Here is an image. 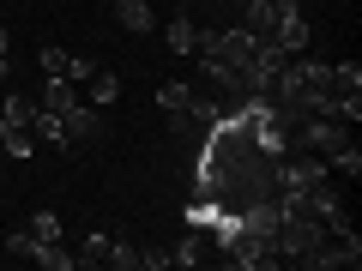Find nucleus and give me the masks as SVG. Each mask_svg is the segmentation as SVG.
Segmentation results:
<instances>
[{"instance_id": "obj_5", "label": "nucleus", "mask_w": 362, "mask_h": 271, "mask_svg": "<svg viewBox=\"0 0 362 271\" xmlns=\"http://www.w3.org/2000/svg\"><path fill=\"white\" fill-rule=\"evenodd\" d=\"M163 42H169L175 54H194V49H199V18H194V13H175V18H169V30H163Z\"/></svg>"}, {"instance_id": "obj_21", "label": "nucleus", "mask_w": 362, "mask_h": 271, "mask_svg": "<svg viewBox=\"0 0 362 271\" xmlns=\"http://www.w3.org/2000/svg\"><path fill=\"white\" fill-rule=\"evenodd\" d=\"M223 6H242V0H223Z\"/></svg>"}, {"instance_id": "obj_8", "label": "nucleus", "mask_w": 362, "mask_h": 271, "mask_svg": "<svg viewBox=\"0 0 362 271\" xmlns=\"http://www.w3.org/2000/svg\"><path fill=\"white\" fill-rule=\"evenodd\" d=\"M85 90H90V109H115V97H121V78L109 73V66H97V73L85 78Z\"/></svg>"}, {"instance_id": "obj_12", "label": "nucleus", "mask_w": 362, "mask_h": 271, "mask_svg": "<svg viewBox=\"0 0 362 271\" xmlns=\"http://www.w3.org/2000/svg\"><path fill=\"white\" fill-rule=\"evenodd\" d=\"M194 103V85H181V78H169V85H157V109L163 115H175V109Z\"/></svg>"}, {"instance_id": "obj_11", "label": "nucleus", "mask_w": 362, "mask_h": 271, "mask_svg": "<svg viewBox=\"0 0 362 271\" xmlns=\"http://www.w3.org/2000/svg\"><path fill=\"white\" fill-rule=\"evenodd\" d=\"M332 97H362V66L356 61H338L332 66Z\"/></svg>"}, {"instance_id": "obj_2", "label": "nucleus", "mask_w": 362, "mask_h": 271, "mask_svg": "<svg viewBox=\"0 0 362 271\" xmlns=\"http://www.w3.org/2000/svg\"><path fill=\"white\" fill-rule=\"evenodd\" d=\"M326 181V157L302 151V157H278V193H308Z\"/></svg>"}, {"instance_id": "obj_18", "label": "nucleus", "mask_w": 362, "mask_h": 271, "mask_svg": "<svg viewBox=\"0 0 362 271\" xmlns=\"http://www.w3.org/2000/svg\"><path fill=\"white\" fill-rule=\"evenodd\" d=\"M37 61H42V73H49V78H61V73H66V54H61V49H42Z\"/></svg>"}, {"instance_id": "obj_1", "label": "nucleus", "mask_w": 362, "mask_h": 271, "mask_svg": "<svg viewBox=\"0 0 362 271\" xmlns=\"http://www.w3.org/2000/svg\"><path fill=\"white\" fill-rule=\"evenodd\" d=\"M296 139H302V151L326 157V163H332V169H344L350 181L362 175V151H356V139H350V127H344V121H332V115H302Z\"/></svg>"}, {"instance_id": "obj_9", "label": "nucleus", "mask_w": 362, "mask_h": 271, "mask_svg": "<svg viewBox=\"0 0 362 271\" xmlns=\"http://www.w3.org/2000/svg\"><path fill=\"white\" fill-rule=\"evenodd\" d=\"M37 103H42V109H54V115H66V109L78 103V85H73V78H49Z\"/></svg>"}, {"instance_id": "obj_13", "label": "nucleus", "mask_w": 362, "mask_h": 271, "mask_svg": "<svg viewBox=\"0 0 362 271\" xmlns=\"http://www.w3.org/2000/svg\"><path fill=\"white\" fill-rule=\"evenodd\" d=\"M37 235H30V229H13V235H6V253H13V259H30V265H37Z\"/></svg>"}, {"instance_id": "obj_16", "label": "nucleus", "mask_w": 362, "mask_h": 271, "mask_svg": "<svg viewBox=\"0 0 362 271\" xmlns=\"http://www.w3.org/2000/svg\"><path fill=\"white\" fill-rule=\"evenodd\" d=\"M73 259H78V265H103V259H109V235H90L85 253H73Z\"/></svg>"}, {"instance_id": "obj_10", "label": "nucleus", "mask_w": 362, "mask_h": 271, "mask_svg": "<svg viewBox=\"0 0 362 271\" xmlns=\"http://www.w3.org/2000/svg\"><path fill=\"white\" fill-rule=\"evenodd\" d=\"M0 151L13 157V163H25V157L37 151V139H30V127H0Z\"/></svg>"}, {"instance_id": "obj_20", "label": "nucleus", "mask_w": 362, "mask_h": 271, "mask_svg": "<svg viewBox=\"0 0 362 271\" xmlns=\"http://www.w3.org/2000/svg\"><path fill=\"white\" fill-rule=\"evenodd\" d=\"M6 66H13V54H0V78H6Z\"/></svg>"}, {"instance_id": "obj_6", "label": "nucleus", "mask_w": 362, "mask_h": 271, "mask_svg": "<svg viewBox=\"0 0 362 271\" xmlns=\"http://www.w3.org/2000/svg\"><path fill=\"white\" fill-rule=\"evenodd\" d=\"M206 247H211V235L187 223V235H181V241L169 247V265H199V259H206Z\"/></svg>"}, {"instance_id": "obj_15", "label": "nucleus", "mask_w": 362, "mask_h": 271, "mask_svg": "<svg viewBox=\"0 0 362 271\" xmlns=\"http://www.w3.org/2000/svg\"><path fill=\"white\" fill-rule=\"evenodd\" d=\"M30 235H37V241H61V217H54V211H37V217H30Z\"/></svg>"}, {"instance_id": "obj_22", "label": "nucleus", "mask_w": 362, "mask_h": 271, "mask_svg": "<svg viewBox=\"0 0 362 271\" xmlns=\"http://www.w3.org/2000/svg\"><path fill=\"white\" fill-rule=\"evenodd\" d=\"M0 109H6V97H0Z\"/></svg>"}, {"instance_id": "obj_14", "label": "nucleus", "mask_w": 362, "mask_h": 271, "mask_svg": "<svg viewBox=\"0 0 362 271\" xmlns=\"http://www.w3.org/2000/svg\"><path fill=\"white\" fill-rule=\"evenodd\" d=\"M103 265H115V271H133V265H139V247H133V241H109V259H103Z\"/></svg>"}, {"instance_id": "obj_19", "label": "nucleus", "mask_w": 362, "mask_h": 271, "mask_svg": "<svg viewBox=\"0 0 362 271\" xmlns=\"http://www.w3.org/2000/svg\"><path fill=\"white\" fill-rule=\"evenodd\" d=\"M0 54H13V30L6 25H0Z\"/></svg>"}, {"instance_id": "obj_4", "label": "nucleus", "mask_w": 362, "mask_h": 271, "mask_svg": "<svg viewBox=\"0 0 362 271\" xmlns=\"http://www.w3.org/2000/svg\"><path fill=\"white\" fill-rule=\"evenodd\" d=\"M272 42H278V49H284V54H302V49H308V42H314V30H308V18H302L296 6H290V13L278 18V25H272Z\"/></svg>"}, {"instance_id": "obj_17", "label": "nucleus", "mask_w": 362, "mask_h": 271, "mask_svg": "<svg viewBox=\"0 0 362 271\" xmlns=\"http://www.w3.org/2000/svg\"><path fill=\"white\" fill-rule=\"evenodd\" d=\"M90 73H97V61H85V54H66V73H61V78H73V85H85Z\"/></svg>"}, {"instance_id": "obj_7", "label": "nucleus", "mask_w": 362, "mask_h": 271, "mask_svg": "<svg viewBox=\"0 0 362 271\" xmlns=\"http://www.w3.org/2000/svg\"><path fill=\"white\" fill-rule=\"evenodd\" d=\"M115 18L133 30V37H145V30H157V13H151V0H115Z\"/></svg>"}, {"instance_id": "obj_3", "label": "nucleus", "mask_w": 362, "mask_h": 271, "mask_svg": "<svg viewBox=\"0 0 362 271\" xmlns=\"http://www.w3.org/2000/svg\"><path fill=\"white\" fill-rule=\"evenodd\" d=\"M61 127H66V145H97V139H103V109L73 103V109L61 115Z\"/></svg>"}]
</instances>
